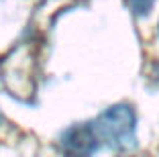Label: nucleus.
Returning a JSON list of instances; mask_svg holds the SVG:
<instances>
[{"instance_id":"obj_3","label":"nucleus","mask_w":159,"mask_h":157,"mask_svg":"<svg viewBox=\"0 0 159 157\" xmlns=\"http://www.w3.org/2000/svg\"><path fill=\"white\" fill-rule=\"evenodd\" d=\"M61 147L70 153H94L98 149V137L92 125H75L63 133Z\"/></svg>"},{"instance_id":"obj_4","label":"nucleus","mask_w":159,"mask_h":157,"mask_svg":"<svg viewBox=\"0 0 159 157\" xmlns=\"http://www.w3.org/2000/svg\"><path fill=\"white\" fill-rule=\"evenodd\" d=\"M129 2V6H131V10L137 14V16H143V14H147L151 8H153L155 0H126Z\"/></svg>"},{"instance_id":"obj_1","label":"nucleus","mask_w":159,"mask_h":157,"mask_svg":"<svg viewBox=\"0 0 159 157\" xmlns=\"http://www.w3.org/2000/svg\"><path fill=\"white\" fill-rule=\"evenodd\" d=\"M94 133L106 147L122 151L135 145V131H137V118L131 106L118 104L108 108L106 112L96 118L92 125Z\"/></svg>"},{"instance_id":"obj_2","label":"nucleus","mask_w":159,"mask_h":157,"mask_svg":"<svg viewBox=\"0 0 159 157\" xmlns=\"http://www.w3.org/2000/svg\"><path fill=\"white\" fill-rule=\"evenodd\" d=\"M0 67H2V80L12 96L29 98V94H33V55L27 43L16 47L10 57L2 61Z\"/></svg>"}]
</instances>
